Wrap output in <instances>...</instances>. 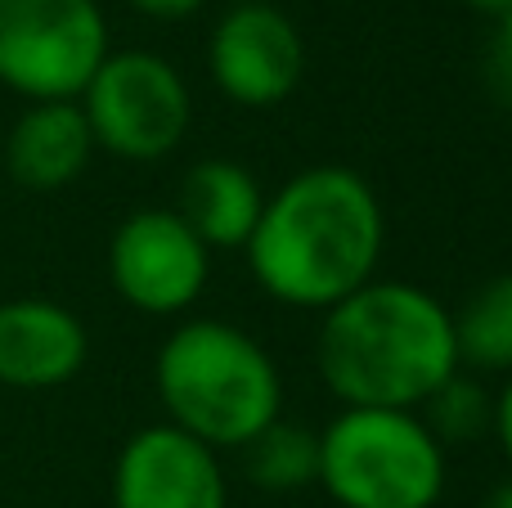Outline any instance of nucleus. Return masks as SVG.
<instances>
[{
  "label": "nucleus",
  "instance_id": "obj_12",
  "mask_svg": "<svg viewBox=\"0 0 512 508\" xmlns=\"http://www.w3.org/2000/svg\"><path fill=\"white\" fill-rule=\"evenodd\" d=\"M265 207V189L256 185L248 167L230 158H207L189 167L180 185V221L207 243V252L248 248L256 221Z\"/></svg>",
  "mask_w": 512,
  "mask_h": 508
},
{
  "label": "nucleus",
  "instance_id": "obj_9",
  "mask_svg": "<svg viewBox=\"0 0 512 508\" xmlns=\"http://www.w3.org/2000/svg\"><path fill=\"white\" fill-rule=\"evenodd\" d=\"M113 508H230V486L212 446L171 423H153L117 455Z\"/></svg>",
  "mask_w": 512,
  "mask_h": 508
},
{
  "label": "nucleus",
  "instance_id": "obj_19",
  "mask_svg": "<svg viewBox=\"0 0 512 508\" xmlns=\"http://www.w3.org/2000/svg\"><path fill=\"white\" fill-rule=\"evenodd\" d=\"M468 9H477V14H490V18H504L512 9V0H463Z\"/></svg>",
  "mask_w": 512,
  "mask_h": 508
},
{
  "label": "nucleus",
  "instance_id": "obj_1",
  "mask_svg": "<svg viewBox=\"0 0 512 508\" xmlns=\"http://www.w3.org/2000/svg\"><path fill=\"white\" fill-rule=\"evenodd\" d=\"M387 216L351 167H306L261 207L248 270L265 297L292 311H328L378 279Z\"/></svg>",
  "mask_w": 512,
  "mask_h": 508
},
{
  "label": "nucleus",
  "instance_id": "obj_11",
  "mask_svg": "<svg viewBox=\"0 0 512 508\" xmlns=\"http://www.w3.org/2000/svg\"><path fill=\"white\" fill-rule=\"evenodd\" d=\"M95 158V135L77 99L27 104L5 135V171L18 189L54 194L81 180Z\"/></svg>",
  "mask_w": 512,
  "mask_h": 508
},
{
  "label": "nucleus",
  "instance_id": "obj_8",
  "mask_svg": "<svg viewBox=\"0 0 512 508\" xmlns=\"http://www.w3.org/2000/svg\"><path fill=\"white\" fill-rule=\"evenodd\" d=\"M207 68L230 104L274 108L297 90L306 72V45L288 14L274 5H230L207 41Z\"/></svg>",
  "mask_w": 512,
  "mask_h": 508
},
{
  "label": "nucleus",
  "instance_id": "obj_16",
  "mask_svg": "<svg viewBox=\"0 0 512 508\" xmlns=\"http://www.w3.org/2000/svg\"><path fill=\"white\" fill-rule=\"evenodd\" d=\"M495 41H490V59H486V72H490V86L495 95L512 108V9L504 18H495Z\"/></svg>",
  "mask_w": 512,
  "mask_h": 508
},
{
  "label": "nucleus",
  "instance_id": "obj_3",
  "mask_svg": "<svg viewBox=\"0 0 512 508\" xmlns=\"http://www.w3.org/2000/svg\"><path fill=\"white\" fill-rule=\"evenodd\" d=\"M167 423L212 450H243L283 419V378L252 333L225 320H185L153 365Z\"/></svg>",
  "mask_w": 512,
  "mask_h": 508
},
{
  "label": "nucleus",
  "instance_id": "obj_4",
  "mask_svg": "<svg viewBox=\"0 0 512 508\" xmlns=\"http://www.w3.org/2000/svg\"><path fill=\"white\" fill-rule=\"evenodd\" d=\"M445 473V446L418 410L342 405L319 432V486L342 508H436Z\"/></svg>",
  "mask_w": 512,
  "mask_h": 508
},
{
  "label": "nucleus",
  "instance_id": "obj_7",
  "mask_svg": "<svg viewBox=\"0 0 512 508\" xmlns=\"http://www.w3.org/2000/svg\"><path fill=\"white\" fill-rule=\"evenodd\" d=\"M212 275L207 243L180 221V212L144 207L113 230L108 279L117 297L144 315H180L203 297Z\"/></svg>",
  "mask_w": 512,
  "mask_h": 508
},
{
  "label": "nucleus",
  "instance_id": "obj_13",
  "mask_svg": "<svg viewBox=\"0 0 512 508\" xmlns=\"http://www.w3.org/2000/svg\"><path fill=\"white\" fill-rule=\"evenodd\" d=\"M459 369L512 374V275H495L454 311Z\"/></svg>",
  "mask_w": 512,
  "mask_h": 508
},
{
  "label": "nucleus",
  "instance_id": "obj_18",
  "mask_svg": "<svg viewBox=\"0 0 512 508\" xmlns=\"http://www.w3.org/2000/svg\"><path fill=\"white\" fill-rule=\"evenodd\" d=\"M203 5L207 0H131V9H140V14H149V18H189Z\"/></svg>",
  "mask_w": 512,
  "mask_h": 508
},
{
  "label": "nucleus",
  "instance_id": "obj_2",
  "mask_svg": "<svg viewBox=\"0 0 512 508\" xmlns=\"http://www.w3.org/2000/svg\"><path fill=\"white\" fill-rule=\"evenodd\" d=\"M319 378L342 405L418 410L459 374L454 315L436 293L400 279H369L328 306L315 342Z\"/></svg>",
  "mask_w": 512,
  "mask_h": 508
},
{
  "label": "nucleus",
  "instance_id": "obj_20",
  "mask_svg": "<svg viewBox=\"0 0 512 508\" xmlns=\"http://www.w3.org/2000/svg\"><path fill=\"white\" fill-rule=\"evenodd\" d=\"M486 508H512V477H508V482H499L495 491H490Z\"/></svg>",
  "mask_w": 512,
  "mask_h": 508
},
{
  "label": "nucleus",
  "instance_id": "obj_14",
  "mask_svg": "<svg viewBox=\"0 0 512 508\" xmlns=\"http://www.w3.org/2000/svg\"><path fill=\"white\" fill-rule=\"evenodd\" d=\"M243 473L261 491H301L319 482V432L292 419H274L243 446Z\"/></svg>",
  "mask_w": 512,
  "mask_h": 508
},
{
  "label": "nucleus",
  "instance_id": "obj_17",
  "mask_svg": "<svg viewBox=\"0 0 512 508\" xmlns=\"http://www.w3.org/2000/svg\"><path fill=\"white\" fill-rule=\"evenodd\" d=\"M490 432L499 437V450H504V459L512 464V378L504 383V392L495 396V419H490Z\"/></svg>",
  "mask_w": 512,
  "mask_h": 508
},
{
  "label": "nucleus",
  "instance_id": "obj_15",
  "mask_svg": "<svg viewBox=\"0 0 512 508\" xmlns=\"http://www.w3.org/2000/svg\"><path fill=\"white\" fill-rule=\"evenodd\" d=\"M418 419L427 423L441 446H468L481 432H490V419H495V396L468 374H454L418 405Z\"/></svg>",
  "mask_w": 512,
  "mask_h": 508
},
{
  "label": "nucleus",
  "instance_id": "obj_10",
  "mask_svg": "<svg viewBox=\"0 0 512 508\" xmlns=\"http://www.w3.org/2000/svg\"><path fill=\"white\" fill-rule=\"evenodd\" d=\"M90 333L68 306L45 297L0 302V387L45 392L81 374Z\"/></svg>",
  "mask_w": 512,
  "mask_h": 508
},
{
  "label": "nucleus",
  "instance_id": "obj_21",
  "mask_svg": "<svg viewBox=\"0 0 512 508\" xmlns=\"http://www.w3.org/2000/svg\"><path fill=\"white\" fill-rule=\"evenodd\" d=\"M234 5H261V0H234Z\"/></svg>",
  "mask_w": 512,
  "mask_h": 508
},
{
  "label": "nucleus",
  "instance_id": "obj_5",
  "mask_svg": "<svg viewBox=\"0 0 512 508\" xmlns=\"http://www.w3.org/2000/svg\"><path fill=\"white\" fill-rule=\"evenodd\" d=\"M108 54L99 0H0V86L27 104L81 99Z\"/></svg>",
  "mask_w": 512,
  "mask_h": 508
},
{
  "label": "nucleus",
  "instance_id": "obj_6",
  "mask_svg": "<svg viewBox=\"0 0 512 508\" xmlns=\"http://www.w3.org/2000/svg\"><path fill=\"white\" fill-rule=\"evenodd\" d=\"M77 104L90 122L95 149L126 162L167 158L185 140L194 117V99L180 68L149 50L108 54Z\"/></svg>",
  "mask_w": 512,
  "mask_h": 508
}]
</instances>
